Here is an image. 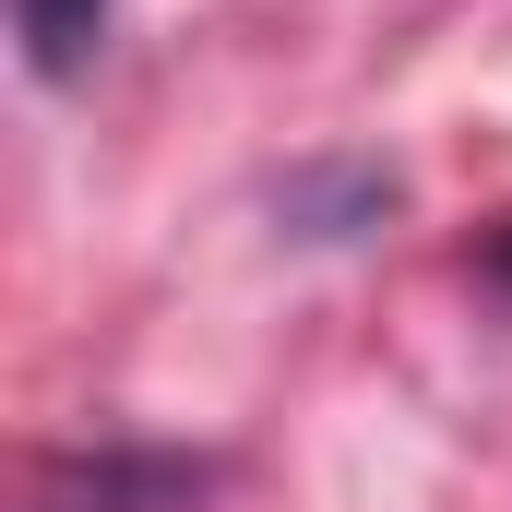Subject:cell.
<instances>
[{"label": "cell", "mask_w": 512, "mask_h": 512, "mask_svg": "<svg viewBox=\"0 0 512 512\" xmlns=\"http://www.w3.org/2000/svg\"><path fill=\"white\" fill-rule=\"evenodd\" d=\"M12 36L36 60V84H72L96 60V36H108V0H12Z\"/></svg>", "instance_id": "6da1fadb"}, {"label": "cell", "mask_w": 512, "mask_h": 512, "mask_svg": "<svg viewBox=\"0 0 512 512\" xmlns=\"http://www.w3.org/2000/svg\"><path fill=\"white\" fill-rule=\"evenodd\" d=\"M143 489H167V465H72V477H48V501L36 512H120Z\"/></svg>", "instance_id": "7a4b0ae2"}]
</instances>
